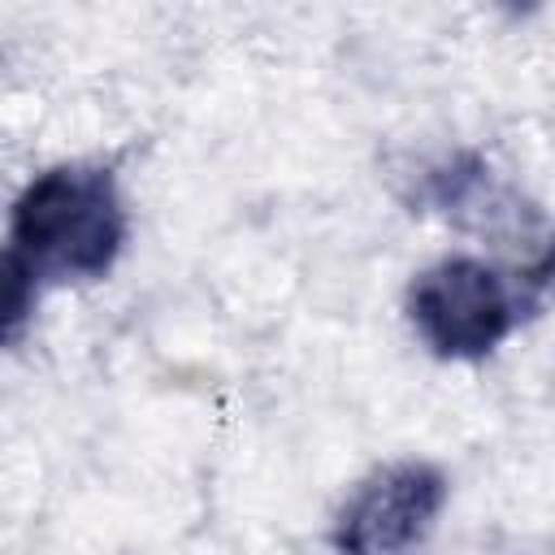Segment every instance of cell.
<instances>
[{"label": "cell", "instance_id": "obj_1", "mask_svg": "<svg viewBox=\"0 0 555 555\" xmlns=\"http://www.w3.org/2000/svg\"><path fill=\"white\" fill-rule=\"evenodd\" d=\"M13 251L43 278H104L126 243L117 182L100 165H56L13 204Z\"/></svg>", "mask_w": 555, "mask_h": 555}, {"label": "cell", "instance_id": "obj_2", "mask_svg": "<svg viewBox=\"0 0 555 555\" xmlns=\"http://www.w3.org/2000/svg\"><path fill=\"white\" fill-rule=\"evenodd\" d=\"M533 295L477 256L429 264L408 291V317L438 360L490 356L529 312Z\"/></svg>", "mask_w": 555, "mask_h": 555}, {"label": "cell", "instance_id": "obj_3", "mask_svg": "<svg viewBox=\"0 0 555 555\" xmlns=\"http://www.w3.org/2000/svg\"><path fill=\"white\" fill-rule=\"evenodd\" d=\"M447 503L442 468L425 460H399L377 468L334 520L338 555H399L416 546Z\"/></svg>", "mask_w": 555, "mask_h": 555}, {"label": "cell", "instance_id": "obj_4", "mask_svg": "<svg viewBox=\"0 0 555 555\" xmlns=\"http://www.w3.org/2000/svg\"><path fill=\"white\" fill-rule=\"evenodd\" d=\"M425 191H429V204L442 208L455 225L477 230L494 243H507L516 234L525 238L529 230H542L538 204H529L507 182H499V173L473 152H460V156H447L442 165H434L425 178Z\"/></svg>", "mask_w": 555, "mask_h": 555}, {"label": "cell", "instance_id": "obj_5", "mask_svg": "<svg viewBox=\"0 0 555 555\" xmlns=\"http://www.w3.org/2000/svg\"><path fill=\"white\" fill-rule=\"evenodd\" d=\"M30 308H35V273L9 247V251H0V347L9 338H17V330L26 325Z\"/></svg>", "mask_w": 555, "mask_h": 555}]
</instances>
